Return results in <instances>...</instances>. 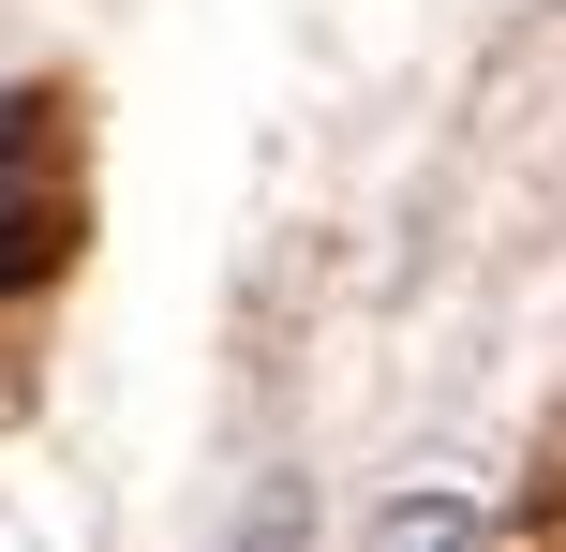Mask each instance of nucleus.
Segmentation results:
<instances>
[{
	"instance_id": "1",
	"label": "nucleus",
	"mask_w": 566,
	"mask_h": 552,
	"mask_svg": "<svg viewBox=\"0 0 566 552\" xmlns=\"http://www.w3.org/2000/svg\"><path fill=\"white\" fill-rule=\"evenodd\" d=\"M60 239H75V165H60V119L15 105L0 119V284H45Z\"/></svg>"
}]
</instances>
